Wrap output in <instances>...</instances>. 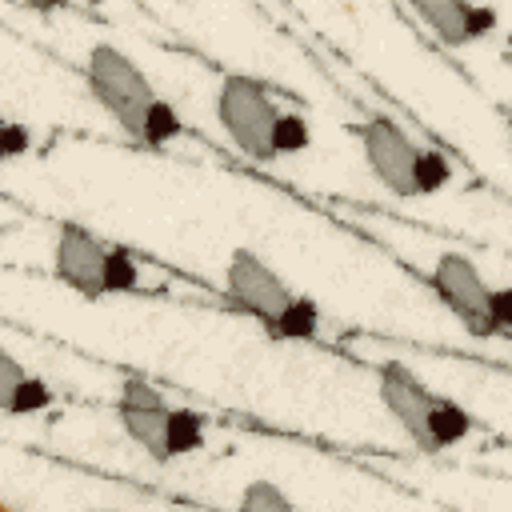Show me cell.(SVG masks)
I'll return each mask as SVG.
<instances>
[{
    "label": "cell",
    "instance_id": "cell-5",
    "mask_svg": "<svg viewBox=\"0 0 512 512\" xmlns=\"http://www.w3.org/2000/svg\"><path fill=\"white\" fill-rule=\"evenodd\" d=\"M360 152H364V164L368 172L400 200L408 196H420L416 188V164H420V144L392 120L376 116L368 124H360Z\"/></svg>",
    "mask_w": 512,
    "mask_h": 512
},
{
    "label": "cell",
    "instance_id": "cell-4",
    "mask_svg": "<svg viewBox=\"0 0 512 512\" xmlns=\"http://www.w3.org/2000/svg\"><path fill=\"white\" fill-rule=\"evenodd\" d=\"M224 296L240 308V312H248V316H256L264 328L296 300V288L268 264V260H260L252 248H236L232 256H228V268H224Z\"/></svg>",
    "mask_w": 512,
    "mask_h": 512
},
{
    "label": "cell",
    "instance_id": "cell-12",
    "mask_svg": "<svg viewBox=\"0 0 512 512\" xmlns=\"http://www.w3.org/2000/svg\"><path fill=\"white\" fill-rule=\"evenodd\" d=\"M320 324H324V316H320L316 300H308V296L296 292V300H292L264 332L276 336V340H316V336H320Z\"/></svg>",
    "mask_w": 512,
    "mask_h": 512
},
{
    "label": "cell",
    "instance_id": "cell-3",
    "mask_svg": "<svg viewBox=\"0 0 512 512\" xmlns=\"http://www.w3.org/2000/svg\"><path fill=\"white\" fill-rule=\"evenodd\" d=\"M432 292L472 336H496L492 332V284L480 276V268L464 252H440L436 256Z\"/></svg>",
    "mask_w": 512,
    "mask_h": 512
},
{
    "label": "cell",
    "instance_id": "cell-14",
    "mask_svg": "<svg viewBox=\"0 0 512 512\" xmlns=\"http://www.w3.org/2000/svg\"><path fill=\"white\" fill-rule=\"evenodd\" d=\"M236 512H300V508L276 480H252V484H244Z\"/></svg>",
    "mask_w": 512,
    "mask_h": 512
},
{
    "label": "cell",
    "instance_id": "cell-21",
    "mask_svg": "<svg viewBox=\"0 0 512 512\" xmlns=\"http://www.w3.org/2000/svg\"><path fill=\"white\" fill-rule=\"evenodd\" d=\"M504 120H508V140H512V104H508V112H504Z\"/></svg>",
    "mask_w": 512,
    "mask_h": 512
},
{
    "label": "cell",
    "instance_id": "cell-20",
    "mask_svg": "<svg viewBox=\"0 0 512 512\" xmlns=\"http://www.w3.org/2000/svg\"><path fill=\"white\" fill-rule=\"evenodd\" d=\"M28 144H32L28 128H24V124H16V120H8V124H4V152H8V156H20Z\"/></svg>",
    "mask_w": 512,
    "mask_h": 512
},
{
    "label": "cell",
    "instance_id": "cell-19",
    "mask_svg": "<svg viewBox=\"0 0 512 512\" xmlns=\"http://www.w3.org/2000/svg\"><path fill=\"white\" fill-rule=\"evenodd\" d=\"M492 332L512 336V288H492Z\"/></svg>",
    "mask_w": 512,
    "mask_h": 512
},
{
    "label": "cell",
    "instance_id": "cell-22",
    "mask_svg": "<svg viewBox=\"0 0 512 512\" xmlns=\"http://www.w3.org/2000/svg\"><path fill=\"white\" fill-rule=\"evenodd\" d=\"M92 512H104V508H92Z\"/></svg>",
    "mask_w": 512,
    "mask_h": 512
},
{
    "label": "cell",
    "instance_id": "cell-18",
    "mask_svg": "<svg viewBox=\"0 0 512 512\" xmlns=\"http://www.w3.org/2000/svg\"><path fill=\"white\" fill-rule=\"evenodd\" d=\"M448 180H452V164H448L440 152L420 148V164H416V188H420V196L440 192Z\"/></svg>",
    "mask_w": 512,
    "mask_h": 512
},
{
    "label": "cell",
    "instance_id": "cell-15",
    "mask_svg": "<svg viewBox=\"0 0 512 512\" xmlns=\"http://www.w3.org/2000/svg\"><path fill=\"white\" fill-rule=\"evenodd\" d=\"M180 136H184V120H180V112L160 96V100L152 104V112H148V124H144L140 144H148V148H168V144L180 140Z\"/></svg>",
    "mask_w": 512,
    "mask_h": 512
},
{
    "label": "cell",
    "instance_id": "cell-10",
    "mask_svg": "<svg viewBox=\"0 0 512 512\" xmlns=\"http://www.w3.org/2000/svg\"><path fill=\"white\" fill-rule=\"evenodd\" d=\"M0 408L8 416H32L52 408V388L32 376L12 352H0Z\"/></svg>",
    "mask_w": 512,
    "mask_h": 512
},
{
    "label": "cell",
    "instance_id": "cell-7",
    "mask_svg": "<svg viewBox=\"0 0 512 512\" xmlns=\"http://www.w3.org/2000/svg\"><path fill=\"white\" fill-rule=\"evenodd\" d=\"M116 420H120V428L128 432V440L140 444L152 460H160V464L172 460V452H168L172 404H168V396H164L156 384H148V380H140V376H128V380L120 384Z\"/></svg>",
    "mask_w": 512,
    "mask_h": 512
},
{
    "label": "cell",
    "instance_id": "cell-2",
    "mask_svg": "<svg viewBox=\"0 0 512 512\" xmlns=\"http://www.w3.org/2000/svg\"><path fill=\"white\" fill-rule=\"evenodd\" d=\"M280 108L268 92V84H260L248 72H228L216 88V120L224 128V136L232 140V148L256 164H272L276 160V124H280Z\"/></svg>",
    "mask_w": 512,
    "mask_h": 512
},
{
    "label": "cell",
    "instance_id": "cell-1",
    "mask_svg": "<svg viewBox=\"0 0 512 512\" xmlns=\"http://www.w3.org/2000/svg\"><path fill=\"white\" fill-rule=\"evenodd\" d=\"M84 76H88V92L116 120V128L124 136L140 140L144 124H148V112L160 100V92L152 88L144 68L116 44H92L88 60H84Z\"/></svg>",
    "mask_w": 512,
    "mask_h": 512
},
{
    "label": "cell",
    "instance_id": "cell-17",
    "mask_svg": "<svg viewBox=\"0 0 512 512\" xmlns=\"http://www.w3.org/2000/svg\"><path fill=\"white\" fill-rule=\"evenodd\" d=\"M312 144V128L300 112H284L280 124H276V156H292V152H304Z\"/></svg>",
    "mask_w": 512,
    "mask_h": 512
},
{
    "label": "cell",
    "instance_id": "cell-8",
    "mask_svg": "<svg viewBox=\"0 0 512 512\" xmlns=\"http://www.w3.org/2000/svg\"><path fill=\"white\" fill-rule=\"evenodd\" d=\"M376 392H380V404L388 408V416L404 428V436L420 448V452H432V404H436V392L400 360H388L380 364L376 372Z\"/></svg>",
    "mask_w": 512,
    "mask_h": 512
},
{
    "label": "cell",
    "instance_id": "cell-16",
    "mask_svg": "<svg viewBox=\"0 0 512 512\" xmlns=\"http://www.w3.org/2000/svg\"><path fill=\"white\" fill-rule=\"evenodd\" d=\"M136 288H140V260L128 248L112 244V252H108V296L136 292Z\"/></svg>",
    "mask_w": 512,
    "mask_h": 512
},
{
    "label": "cell",
    "instance_id": "cell-11",
    "mask_svg": "<svg viewBox=\"0 0 512 512\" xmlns=\"http://www.w3.org/2000/svg\"><path fill=\"white\" fill-rule=\"evenodd\" d=\"M428 428H432V452H440V448H452V444L468 440V436H472V428H476V416H472L460 400H452V396H440V392H436V404H432V420H428Z\"/></svg>",
    "mask_w": 512,
    "mask_h": 512
},
{
    "label": "cell",
    "instance_id": "cell-13",
    "mask_svg": "<svg viewBox=\"0 0 512 512\" xmlns=\"http://www.w3.org/2000/svg\"><path fill=\"white\" fill-rule=\"evenodd\" d=\"M204 440H208L204 412H196V408H172V428H168V452H172V460L176 456H188V452H200Z\"/></svg>",
    "mask_w": 512,
    "mask_h": 512
},
{
    "label": "cell",
    "instance_id": "cell-6",
    "mask_svg": "<svg viewBox=\"0 0 512 512\" xmlns=\"http://www.w3.org/2000/svg\"><path fill=\"white\" fill-rule=\"evenodd\" d=\"M108 252L112 244H104L84 224H60L52 244V272L84 300L108 296Z\"/></svg>",
    "mask_w": 512,
    "mask_h": 512
},
{
    "label": "cell",
    "instance_id": "cell-9",
    "mask_svg": "<svg viewBox=\"0 0 512 512\" xmlns=\"http://www.w3.org/2000/svg\"><path fill=\"white\" fill-rule=\"evenodd\" d=\"M412 12L448 48H464V44H476L496 32V12L480 8V4H464V0H420Z\"/></svg>",
    "mask_w": 512,
    "mask_h": 512
}]
</instances>
